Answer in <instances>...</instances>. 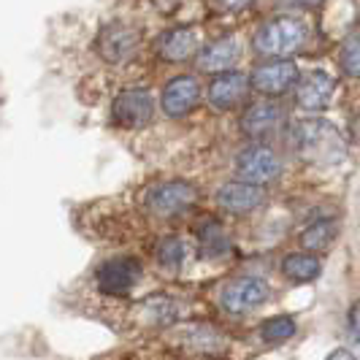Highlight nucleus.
Instances as JSON below:
<instances>
[{
  "label": "nucleus",
  "instance_id": "1",
  "mask_svg": "<svg viewBox=\"0 0 360 360\" xmlns=\"http://www.w3.org/2000/svg\"><path fill=\"white\" fill-rule=\"evenodd\" d=\"M292 146L298 158L314 165H339L347 155V144L339 130L325 120H304L292 130Z\"/></svg>",
  "mask_w": 360,
  "mask_h": 360
},
{
  "label": "nucleus",
  "instance_id": "2",
  "mask_svg": "<svg viewBox=\"0 0 360 360\" xmlns=\"http://www.w3.org/2000/svg\"><path fill=\"white\" fill-rule=\"evenodd\" d=\"M307 41V27L304 22L292 17H274L260 25V30L255 33L252 46L257 54L263 57H274V60H285L288 54L298 52Z\"/></svg>",
  "mask_w": 360,
  "mask_h": 360
},
{
  "label": "nucleus",
  "instance_id": "3",
  "mask_svg": "<svg viewBox=\"0 0 360 360\" xmlns=\"http://www.w3.org/2000/svg\"><path fill=\"white\" fill-rule=\"evenodd\" d=\"M195 200H198V190H195L190 181L174 179V181L155 184V187L146 193L144 203H146V209H149V214L168 219V217L184 214L187 209H193Z\"/></svg>",
  "mask_w": 360,
  "mask_h": 360
},
{
  "label": "nucleus",
  "instance_id": "4",
  "mask_svg": "<svg viewBox=\"0 0 360 360\" xmlns=\"http://www.w3.org/2000/svg\"><path fill=\"white\" fill-rule=\"evenodd\" d=\"M155 117V98L146 87H127L111 103V120L120 127H144Z\"/></svg>",
  "mask_w": 360,
  "mask_h": 360
},
{
  "label": "nucleus",
  "instance_id": "5",
  "mask_svg": "<svg viewBox=\"0 0 360 360\" xmlns=\"http://www.w3.org/2000/svg\"><path fill=\"white\" fill-rule=\"evenodd\" d=\"M269 282H263L257 276H238V279H231L222 288L219 301H222V307L228 309L231 314H247L252 309L263 307L269 301Z\"/></svg>",
  "mask_w": 360,
  "mask_h": 360
},
{
  "label": "nucleus",
  "instance_id": "6",
  "mask_svg": "<svg viewBox=\"0 0 360 360\" xmlns=\"http://www.w3.org/2000/svg\"><path fill=\"white\" fill-rule=\"evenodd\" d=\"M236 174L241 176V181L260 187V184H269V181L279 179V174H282V160L276 158V152L269 149V146H260V144L250 146V149H244V152L238 155V160H236Z\"/></svg>",
  "mask_w": 360,
  "mask_h": 360
},
{
  "label": "nucleus",
  "instance_id": "7",
  "mask_svg": "<svg viewBox=\"0 0 360 360\" xmlns=\"http://www.w3.org/2000/svg\"><path fill=\"white\" fill-rule=\"evenodd\" d=\"M141 279V263L136 260V257H111L106 260L98 274H95V282H98V290L103 292V295H114V298H120V295H127L130 290L136 288V282Z\"/></svg>",
  "mask_w": 360,
  "mask_h": 360
},
{
  "label": "nucleus",
  "instance_id": "8",
  "mask_svg": "<svg viewBox=\"0 0 360 360\" xmlns=\"http://www.w3.org/2000/svg\"><path fill=\"white\" fill-rule=\"evenodd\" d=\"M139 44H141V33L136 27H130V25H122V22L106 25L98 33V41H95L98 52L106 63H125V60H130L139 49Z\"/></svg>",
  "mask_w": 360,
  "mask_h": 360
},
{
  "label": "nucleus",
  "instance_id": "9",
  "mask_svg": "<svg viewBox=\"0 0 360 360\" xmlns=\"http://www.w3.org/2000/svg\"><path fill=\"white\" fill-rule=\"evenodd\" d=\"M295 84H298V68L290 60L263 63L250 76V87H255L257 92H263V95H282V92H288Z\"/></svg>",
  "mask_w": 360,
  "mask_h": 360
},
{
  "label": "nucleus",
  "instance_id": "10",
  "mask_svg": "<svg viewBox=\"0 0 360 360\" xmlns=\"http://www.w3.org/2000/svg\"><path fill=\"white\" fill-rule=\"evenodd\" d=\"M250 92V79L241 71H225L217 73L214 82L209 84V103L217 111H233L236 106H241L247 101Z\"/></svg>",
  "mask_w": 360,
  "mask_h": 360
},
{
  "label": "nucleus",
  "instance_id": "11",
  "mask_svg": "<svg viewBox=\"0 0 360 360\" xmlns=\"http://www.w3.org/2000/svg\"><path fill=\"white\" fill-rule=\"evenodd\" d=\"M162 111L168 117H187L200 103V84L195 76H176L162 87Z\"/></svg>",
  "mask_w": 360,
  "mask_h": 360
},
{
  "label": "nucleus",
  "instance_id": "12",
  "mask_svg": "<svg viewBox=\"0 0 360 360\" xmlns=\"http://www.w3.org/2000/svg\"><path fill=\"white\" fill-rule=\"evenodd\" d=\"M333 95H336L333 76H328L325 71H311L298 82L295 101L304 111H323L333 103Z\"/></svg>",
  "mask_w": 360,
  "mask_h": 360
},
{
  "label": "nucleus",
  "instance_id": "13",
  "mask_svg": "<svg viewBox=\"0 0 360 360\" xmlns=\"http://www.w3.org/2000/svg\"><path fill=\"white\" fill-rule=\"evenodd\" d=\"M266 200L263 187H255L247 181H231L217 190V206L225 209L228 214H250Z\"/></svg>",
  "mask_w": 360,
  "mask_h": 360
},
{
  "label": "nucleus",
  "instance_id": "14",
  "mask_svg": "<svg viewBox=\"0 0 360 360\" xmlns=\"http://www.w3.org/2000/svg\"><path fill=\"white\" fill-rule=\"evenodd\" d=\"M238 54H241V46L233 36L219 38L198 52V68L206 73H225L236 65Z\"/></svg>",
  "mask_w": 360,
  "mask_h": 360
},
{
  "label": "nucleus",
  "instance_id": "15",
  "mask_svg": "<svg viewBox=\"0 0 360 360\" xmlns=\"http://www.w3.org/2000/svg\"><path fill=\"white\" fill-rule=\"evenodd\" d=\"M198 52V36L190 27H174L158 41V54L165 63H184Z\"/></svg>",
  "mask_w": 360,
  "mask_h": 360
},
{
  "label": "nucleus",
  "instance_id": "16",
  "mask_svg": "<svg viewBox=\"0 0 360 360\" xmlns=\"http://www.w3.org/2000/svg\"><path fill=\"white\" fill-rule=\"evenodd\" d=\"M276 122H279V106H274L269 101L252 103V106L244 111V117H241L244 133L252 136V139H263L269 130L276 127Z\"/></svg>",
  "mask_w": 360,
  "mask_h": 360
},
{
  "label": "nucleus",
  "instance_id": "17",
  "mask_svg": "<svg viewBox=\"0 0 360 360\" xmlns=\"http://www.w3.org/2000/svg\"><path fill=\"white\" fill-rule=\"evenodd\" d=\"M282 269H285V274H288L292 282H311V279H317V276H320L323 263H320V257H314V255L298 252V255L285 257Z\"/></svg>",
  "mask_w": 360,
  "mask_h": 360
},
{
  "label": "nucleus",
  "instance_id": "18",
  "mask_svg": "<svg viewBox=\"0 0 360 360\" xmlns=\"http://www.w3.org/2000/svg\"><path fill=\"white\" fill-rule=\"evenodd\" d=\"M336 238V222L333 219H317L301 233V247L311 252H325Z\"/></svg>",
  "mask_w": 360,
  "mask_h": 360
},
{
  "label": "nucleus",
  "instance_id": "19",
  "mask_svg": "<svg viewBox=\"0 0 360 360\" xmlns=\"http://www.w3.org/2000/svg\"><path fill=\"white\" fill-rule=\"evenodd\" d=\"M139 311L144 314L149 323L168 325L176 320L179 307H176V301H171V298H165V295H155V298H146L144 304L139 307Z\"/></svg>",
  "mask_w": 360,
  "mask_h": 360
},
{
  "label": "nucleus",
  "instance_id": "20",
  "mask_svg": "<svg viewBox=\"0 0 360 360\" xmlns=\"http://www.w3.org/2000/svg\"><path fill=\"white\" fill-rule=\"evenodd\" d=\"M184 260H187V244L181 238L168 236V238H162L160 244H158V263H160L162 269L176 271L184 266Z\"/></svg>",
  "mask_w": 360,
  "mask_h": 360
},
{
  "label": "nucleus",
  "instance_id": "21",
  "mask_svg": "<svg viewBox=\"0 0 360 360\" xmlns=\"http://www.w3.org/2000/svg\"><path fill=\"white\" fill-rule=\"evenodd\" d=\"M295 333V320L288 314H279V317H271L260 325V339L266 344H282L288 342L290 336Z\"/></svg>",
  "mask_w": 360,
  "mask_h": 360
},
{
  "label": "nucleus",
  "instance_id": "22",
  "mask_svg": "<svg viewBox=\"0 0 360 360\" xmlns=\"http://www.w3.org/2000/svg\"><path fill=\"white\" fill-rule=\"evenodd\" d=\"M339 63H342V71L352 79H360V27L352 30L347 41L342 44V52H339Z\"/></svg>",
  "mask_w": 360,
  "mask_h": 360
},
{
  "label": "nucleus",
  "instance_id": "23",
  "mask_svg": "<svg viewBox=\"0 0 360 360\" xmlns=\"http://www.w3.org/2000/svg\"><path fill=\"white\" fill-rule=\"evenodd\" d=\"M200 250L206 255H212V257L228 252V236H225V231L217 222H206L203 225V231H200Z\"/></svg>",
  "mask_w": 360,
  "mask_h": 360
},
{
  "label": "nucleus",
  "instance_id": "24",
  "mask_svg": "<svg viewBox=\"0 0 360 360\" xmlns=\"http://www.w3.org/2000/svg\"><path fill=\"white\" fill-rule=\"evenodd\" d=\"M347 333L355 344H360V298L349 307V314H347Z\"/></svg>",
  "mask_w": 360,
  "mask_h": 360
},
{
  "label": "nucleus",
  "instance_id": "25",
  "mask_svg": "<svg viewBox=\"0 0 360 360\" xmlns=\"http://www.w3.org/2000/svg\"><path fill=\"white\" fill-rule=\"evenodd\" d=\"M217 3L225 11H244L247 6H252V0H217Z\"/></svg>",
  "mask_w": 360,
  "mask_h": 360
},
{
  "label": "nucleus",
  "instance_id": "26",
  "mask_svg": "<svg viewBox=\"0 0 360 360\" xmlns=\"http://www.w3.org/2000/svg\"><path fill=\"white\" fill-rule=\"evenodd\" d=\"M325 360H358V358H355L349 349H344V347H342V349H333V352H330Z\"/></svg>",
  "mask_w": 360,
  "mask_h": 360
},
{
  "label": "nucleus",
  "instance_id": "27",
  "mask_svg": "<svg viewBox=\"0 0 360 360\" xmlns=\"http://www.w3.org/2000/svg\"><path fill=\"white\" fill-rule=\"evenodd\" d=\"M295 6H311V3H320V0H292Z\"/></svg>",
  "mask_w": 360,
  "mask_h": 360
},
{
  "label": "nucleus",
  "instance_id": "28",
  "mask_svg": "<svg viewBox=\"0 0 360 360\" xmlns=\"http://www.w3.org/2000/svg\"><path fill=\"white\" fill-rule=\"evenodd\" d=\"M352 133H355V136L360 139V120H358V122H352Z\"/></svg>",
  "mask_w": 360,
  "mask_h": 360
}]
</instances>
